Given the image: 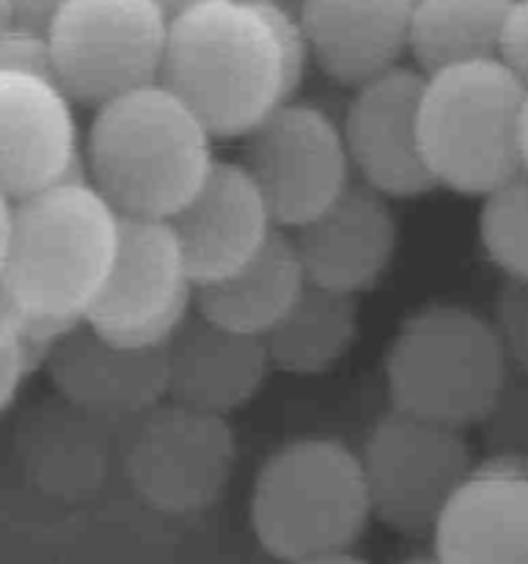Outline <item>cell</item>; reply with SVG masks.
Here are the masks:
<instances>
[{
	"label": "cell",
	"mask_w": 528,
	"mask_h": 564,
	"mask_svg": "<svg viewBox=\"0 0 528 564\" xmlns=\"http://www.w3.org/2000/svg\"><path fill=\"white\" fill-rule=\"evenodd\" d=\"M215 135L163 80L94 108L82 141L86 180L124 218L170 220L215 165Z\"/></svg>",
	"instance_id": "cell-1"
},
{
	"label": "cell",
	"mask_w": 528,
	"mask_h": 564,
	"mask_svg": "<svg viewBox=\"0 0 528 564\" xmlns=\"http://www.w3.org/2000/svg\"><path fill=\"white\" fill-rule=\"evenodd\" d=\"M160 80L215 138L251 135L297 91L267 14L245 0H207L174 17Z\"/></svg>",
	"instance_id": "cell-2"
},
{
	"label": "cell",
	"mask_w": 528,
	"mask_h": 564,
	"mask_svg": "<svg viewBox=\"0 0 528 564\" xmlns=\"http://www.w3.org/2000/svg\"><path fill=\"white\" fill-rule=\"evenodd\" d=\"M121 220L86 176L16 202L3 284L22 312L86 323L116 262Z\"/></svg>",
	"instance_id": "cell-3"
},
{
	"label": "cell",
	"mask_w": 528,
	"mask_h": 564,
	"mask_svg": "<svg viewBox=\"0 0 528 564\" xmlns=\"http://www.w3.org/2000/svg\"><path fill=\"white\" fill-rule=\"evenodd\" d=\"M526 97L528 83L501 55L429 72L418 135L438 187L484 198L520 174Z\"/></svg>",
	"instance_id": "cell-4"
},
{
	"label": "cell",
	"mask_w": 528,
	"mask_h": 564,
	"mask_svg": "<svg viewBox=\"0 0 528 564\" xmlns=\"http://www.w3.org/2000/svg\"><path fill=\"white\" fill-rule=\"evenodd\" d=\"M372 521L361 452L308 435L275 449L258 468L251 527L258 545L284 564L344 554Z\"/></svg>",
	"instance_id": "cell-5"
},
{
	"label": "cell",
	"mask_w": 528,
	"mask_h": 564,
	"mask_svg": "<svg viewBox=\"0 0 528 564\" xmlns=\"http://www.w3.org/2000/svg\"><path fill=\"white\" fill-rule=\"evenodd\" d=\"M506 378L509 358L493 323L457 303L413 312L385 356L391 405L454 430L487 422Z\"/></svg>",
	"instance_id": "cell-6"
},
{
	"label": "cell",
	"mask_w": 528,
	"mask_h": 564,
	"mask_svg": "<svg viewBox=\"0 0 528 564\" xmlns=\"http://www.w3.org/2000/svg\"><path fill=\"white\" fill-rule=\"evenodd\" d=\"M168 28L154 0H69L47 31L55 80L72 102L94 108L157 83Z\"/></svg>",
	"instance_id": "cell-7"
},
{
	"label": "cell",
	"mask_w": 528,
	"mask_h": 564,
	"mask_svg": "<svg viewBox=\"0 0 528 564\" xmlns=\"http://www.w3.org/2000/svg\"><path fill=\"white\" fill-rule=\"evenodd\" d=\"M361 466L372 518L399 534H424L473 463L462 430L391 408L369 430Z\"/></svg>",
	"instance_id": "cell-8"
},
{
	"label": "cell",
	"mask_w": 528,
	"mask_h": 564,
	"mask_svg": "<svg viewBox=\"0 0 528 564\" xmlns=\"http://www.w3.org/2000/svg\"><path fill=\"white\" fill-rule=\"evenodd\" d=\"M196 281L170 220L124 218L116 262L86 325L130 347H160L196 306Z\"/></svg>",
	"instance_id": "cell-9"
},
{
	"label": "cell",
	"mask_w": 528,
	"mask_h": 564,
	"mask_svg": "<svg viewBox=\"0 0 528 564\" xmlns=\"http://www.w3.org/2000/svg\"><path fill=\"white\" fill-rule=\"evenodd\" d=\"M270 204L275 226L300 229L352 185L341 121L311 102H284L251 135L242 160Z\"/></svg>",
	"instance_id": "cell-10"
},
{
	"label": "cell",
	"mask_w": 528,
	"mask_h": 564,
	"mask_svg": "<svg viewBox=\"0 0 528 564\" xmlns=\"http://www.w3.org/2000/svg\"><path fill=\"white\" fill-rule=\"evenodd\" d=\"M234 457V430L226 416L170 402L141 416L127 452V474L154 510L187 516L223 496Z\"/></svg>",
	"instance_id": "cell-11"
},
{
	"label": "cell",
	"mask_w": 528,
	"mask_h": 564,
	"mask_svg": "<svg viewBox=\"0 0 528 564\" xmlns=\"http://www.w3.org/2000/svg\"><path fill=\"white\" fill-rule=\"evenodd\" d=\"M424 83L421 69L396 64L355 86L346 105L341 130L352 171L385 198L424 196L438 187L418 135Z\"/></svg>",
	"instance_id": "cell-12"
},
{
	"label": "cell",
	"mask_w": 528,
	"mask_h": 564,
	"mask_svg": "<svg viewBox=\"0 0 528 564\" xmlns=\"http://www.w3.org/2000/svg\"><path fill=\"white\" fill-rule=\"evenodd\" d=\"M82 165L69 94L50 77L0 69V193L16 204L80 180Z\"/></svg>",
	"instance_id": "cell-13"
},
{
	"label": "cell",
	"mask_w": 528,
	"mask_h": 564,
	"mask_svg": "<svg viewBox=\"0 0 528 564\" xmlns=\"http://www.w3.org/2000/svg\"><path fill=\"white\" fill-rule=\"evenodd\" d=\"M440 564H528V455L471 468L432 529Z\"/></svg>",
	"instance_id": "cell-14"
},
{
	"label": "cell",
	"mask_w": 528,
	"mask_h": 564,
	"mask_svg": "<svg viewBox=\"0 0 528 564\" xmlns=\"http://www.w3.org/2000/svg\"><path fill=\"white\" fill-rule=\"evenodd\" d=\"M196 286L245 268L275 235V218L251 171L215 160L196 196L170 218Z\"/></svg>",
	"instance_id": "cell-15"
},
{
	"label": "cell",
	"mask_w": 528,
	"mask_h": 564,
	"mask_svg": "<svg viewBox=\"0 0 528 564\" xmlns=\"http://www.w3.org/2000/svg\"><path fill=\"white\" fill-rule=\"evenodd\" d=\"M292 240L308 284L358 297L394 262L399 226L383 193L352 182L322 215L295 229Z\"/></svg>",
	"instance_id": "cell-16"
},
{
	"label": "cell",
	"mask_w": 528,
	"mask_h": 564,
	"mask_svg": "<svg viewBox=\"0 0 528 564\" xmlns=\"http://www.w3.org/2000/svg\"><path fill=\"white\" fill-rule=\"evenodd\" d=\"M55 389L97 416H143L168 397L165 345L130 347L80 323L47 356Z\"/></svg>",
	"instance_id": "cell-17"
},
{
	"label": "cell",
	"mask_w": 528,
	"mask_h": 564,
	"mask_svg": "<svg viewBox=\"0 0 528 564\" xmlns=\"http://www.w3.org/2000/svg\"><path fill=\"white\" fill-rule=\"evenodd\" d=\"M165 358L170 400L220 416L248 405L273 369L262 336L237 334L198 312L165 341Z\"/></svg>",
	"instance_id": "cell-18"
},
{
	"label": "cell",
	"mask_w": 528,
	"mask_h": 564,
	"mask_svg": "<svg viewBox=\"0 0 528 564\" xmlns=\"http://www.w3.org/2000/svg\"><path fill=\"white\" fill-rule=\"evenodd\" d=\"M311 58L333 80L361 86L410 50L413 0H302Z\"/></svg>",
	"instance_id": "cell-19"
},
{
	"label": "cell",
	"mask_w": 528,
	"mask_h": 564,
	"mask_svg": "<svg viewBox=\"0 0 528 564\" xmlns=\"http://www.w3.org/2000/svg\"><path fill=\"white\" fill-rule=\"evenodd\" d=\"M306 286V268L295 240L275 231L245 268L198 286L196 312L237 334L264 339L289 314Z\"/></svg>",
	"instance_id": "cell-20"
},
{
	"label": "cell",
	"mask_w": 528,
	"mask_h": 564,
	"mask_svg": "<svg viewBox=\"0 0 528 564\" xmlns=\"http://www.w3.org/2000/svg\"><path fill=\"white\" fill-rule=\"evenodd\" d=\"M361 328L355 295L308 284L284 319L264 336L273 367L289 375H322L352 350Z\"/></svg>",
	"instance_id": "cell-21"
},
{
	"label": "cell",
	"mask_w": 528,
	"mask_h": 564,
	"mask_svg": "<svg viewBox=\"0 0 528 564\" xmlns=\"http://www.w3.org/2000/svg\"><path fill=\"white\" fill-rule=\"evenodd\" d=\"M515 0H413L410 53L424 75L501 55Z\"/></svg>",
	"instance_id": "cell-22"
},
{
	"label": "cell",
	"mask_w": 528,
	"mask_h": 564,
	"mask_svg": "<svg viewBox=\"0 0 528 564\" xmlns=\"http://www.w3.org/2000/svg\"><path fill=\"white\" fill-rule=\"evenodd\" d=\"M479 240L490 262L509 275V281L528 284V174L520 171L490 191L479 209Z\"/></svg>",
	"instance_id": "cell-23"
},
{
	"label": "cell",
	"mask_w": 528,
	"mask_h": 564,
	"mask_svg": "<svg viewBox=\"0 0 528 564\" xmlns=\"http://www.w3.org/2000/svg\"><path fill=\"white\" fill-rule=\"evenodd\" d=\"M0 69L28 72L55 80L53 44L47 33L11 22L6 31H0Z\"/></svg>",
	"instance_id": "cell-24"
},
{
	"label": "cell",
	"mask_w": 528,
	"mask_h": 564,
	"mask_svg": "<svg viewBox=\"0 0 528 564\" xmlns=\"http://www.w3.org/2000/svg\"><path fill=\"white\" fill-rule=\"evenodd\" d=\"M504 345L509 364L528 372V284L509 281L495 301V317L490 319Z\"/></svg>",
	"instance_id": "cell-25"
},
{
	"label": "cell",
	"mask_w": 528,
	"mask_h": 564,
	"mask_svg": "<svg viewBox=\"0 0 528 564\" xmlns=\"http://www.w3.org/2000/svg\"><path fill=\"white\" fill-rule=\"evenodd\" d=\"M501 58L528 83V0H515L501 44Z\"/></svg>",
	"instance_id": "cell-26"
},
{
	"label": "cell",
	"mask_w": 528,
	"mask_h": 564,
	"mask_svg": "<svg viewBox=\"0 0 528 564\" xmlns=\"http://www.w3.org/2000/svg\"><path fill=\"white\" fill-rule=\"evenodd\" d=\"M66 3L69 0H11V22L47 33Z\"/></svg>",
	"instance_id": "cell-27"
},
{
	"label": "cell",
	"mask_w": 528,
	"mask_h": 564,
	"mask_svg": "<svg viewBox=\"0 0 528 564\" xmlns=\"http://www.w3.org/2000/svg\"><path fill=\"white\" fill-rule=\"evenodd\" d=\"M28 375H31V367H28L22 345L0 352V413L14 402L16 391H20L22 380H25Z\"/></svg>",
	"instance_id": "cell-28"
},
{
	"label": "cell",
	"mask_w": 528,
	"mask_h": 564,
	"mask_svg": "<svg viewBox=\"0 0 528 564\" xmlns=\"http://www.w3.org/2000/svg\"><path fill=\"white\" fill-rule=\"evenodd\" d=\"M25 319L28 314L22 312V306L11 295L9 286L0 281V352L20 345L22 336H25Z\"/></svg>",
	"instance_id": "cell-29"
},
{
	"label": "cell",
	"mask_w": 528,
	"mask_h": 564,
	"mask_svg": "<svg viewBox=\"0 0 528 564\" xmlns=\"http://www.w3.org/2000/svg\"><path fill=\"white\" fill-rule=\"evenodd\" d=\"M11 220H14V202L0 193V281L6 273V259H9V242H11Z\"/></svg>",
	"instance_id": "cell-30"
},
{
	"label": "cell",
	"mask_w": 528,
	"mask_h": 564,
	"mask_svg": "<svg viewBox=\"0 0 528 564\" xmlns=\"http://www.w3.org/2000/svg\"><path fill=\"white\" fill-rule=\"evenodd\" d=\"M154 3H157L160 9L168 14V20H174V17H179L182 11L193 9V6H198V3H207V0H154Z\"/></svg>",
	"instance_id": "cell-31"
},
{
	"label": "cell",
	"mask_w": 528,
	"mask_h": 564,
	"mask_svg": "<svg viewBox=\"0 0 528 564\" xmlns=\"http://www.w3.org/2000/svg\"><path fill=\"white\" fill-rule=\"evenodd\" d=\"M295 564H369L361 556H355L352 551H344V554H330V556H319V560H308V562H295Z\"/></svg>",
	"instance_id": "cell-32"
},
{
	"label": "cell",
	"mask_w": 528,
	"mask_h": 564,
	"mask_svg": "<svg viewBox=\"0 0 528 564\" xmlns=\"http://www.w3.org/2000/svg\"><path fill=\"white\" fill-rule=\"evenodd\" d=\"M520 149H522V171L528 174V97L522 108V130H520Z\"/></svg>",
	"instance_id": "cell-33"
},
{
	"label": "cell",
	"mask_w": 528,
	"mask_h": 564,
	"mask_svg": "<svg viewBox=\"0 0 528 564\" xmlns=\"http://www.w3.org/2000/svg\"><path fill=\"white\" fill-rule=\"evenodd\" d=\"M11 25V0H0V31Z\"/></svg>",
	"instance_id": "cell-34"
},
{
	"label": "cell",
	"mask_w": 528,
	"mask_h": 564,
	"mask_svg": "<svg viewBox=\"0 0 528 564\" xmlns=\"http://www.w3.org/2000/svg\"><path fill=\"white\" fill-rule=\"evenodd\" d=\"M402 564H440V562L435 560L432 554H427V556H410V560H405Z\"/></svg>",
	"instance_id": "cell-35"
},
{
	"label": "cell",
	"mask_w": 528,
	"mask_h": 564,
	"mask_svg": "<svg viewBox=\"0 0 528 564\" xmlns=\"http://www.w3.org/2000/svg\"><path fill=\"white\" fill-rule=\"evenodd\" d=\"M245 3H262V0H245Z\"/></svg>",
	"instance_id": "cell-36"
}]
</instances>
